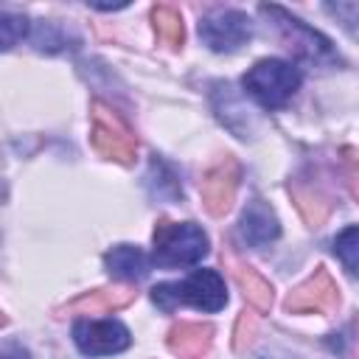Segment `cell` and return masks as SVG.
<instances>
[{
	"mask_svg": "<svg viewBox=\"0 0 359 359\" xmlns=\"http://www.w3.org/2000/svg\"><path fill=\"white\" fill-rule=\"evenodd\" d=\"M151 300L163 309L171 311L177 306H194L202 311H219L227 303V289L224 280L216 269H196L180 283H160L151 289Z\"/></svg>",
	"mask_w": 359,
	"mask_h": 359,
	"instance_id": "obj_1",
	"label": "cell"
},
{
	"mask_svg": "<svg viewBox=\"0 0 359 359\" xmlns=\"http://www.w3.org/2000/svg\"><path fill=\"white\" fill-rule=\"evenodd\" d=\"M208 255V236L194 222H157L154 227V264L157 266H194Z\"/></svg>",
	"mask_w": 359,
	"mask_h": 359,
	"instance_id": "obj_2",
	"label": "cell"
},
{
	"mask_svg": "<svg viewBox=\"0 0 359 359\" xmlns=\"http://www.w3.org/2000/svg\"><path fill=\"white\" fill-rule=\"evenodd\" d=\"M244 90L266 109H280L300 87V70L283 59H261L255 62L244 79Z\"/></svg>",
	"mask_w": 359,
	"mask_h": 359,
	"instance_id": "obj_3",
	"label": "cell"
},
{
	"mask_svg": "<svg viewBox=\"0 0 359 359\" xmlns=\"http://www.w3.org/2000/svg\"><path fill=\"white\" fill-rule=\"evenodd\" d=\"M261 14H266V17L275 22L280 39L286 42L289 50H294V56L309 59V62L334 59V48H331V42H328L323 34H317L314 28L303 25L297 17L286 14L280 6H261Z\"/></svg>",
	"mask_w": 359,
	"mask_h": 359,
	"instance_id": "obj_4",
	"label": "cell"
},
{
	"mask_svg": "<svg viewBox=\"0 0 359 359\" xmlns=\"http://www.w3.org/2000/svg\"><path fill=\"white\" fill-rule=\"evenodd\" d=\"M93 146L104 154V157H112L118 163H132L135 160V135L132 129L123 123L121 115H115L109 107H104L101 101L93 104Z\"/></svg>",
	"mask_w": 359,
	"mask_h": 359,
	"instance_id": "obj_5",
	"label": "cell"
},
{
	"mask_svg": "<svg viewBox=\"0 0 359 359\" xmlns=\"http://www.w3.org/2000/svg\"><path fill=\"white\" fill-rule=\"evenodd\" d=\"M73 342L87 356H109L129 348L132 337L129 328L118 320H95V317H79L73 323Z\"/></svg>",
	"mask_w": 359,
	"mask_h": 359,
	"instance_id": "obj_6",
	"label": "cell"
},
{
	"mask_svg": "<svg viewBox=\"0 0 359 359\" xmlns=\"http://www.w3.org/2000/svg\"><path fill=\"white\" fill-rule=\"evenodd\" d=\"M252 34V25H250V17L244 11H236V8H224V11H216L210 17H205L199 22V36L202 42L210 48V50H219V53H230V50H238Z\"/></svg>",
	"mask_w": 359,
	"mask_h": 359,
	"instance_id": "obj_7",
	"label": "cell"
},
{
	"mask_svg": "<svg viewBox=\"0 0 359 359\" xmlns=\"http://www.w3.org/2000/svg\"><path fill=\"white\" fill-rule=\"evenodd\" d=\"M236 185H238V165L233 160H224L219 165H213L208 171V177L202 180V199H205V208L213 213V216H222L233 196H236Z\"/></svg>",
	"mask_w": 359,
	"mask_h": 359,
	"instance_id": "obj_8",
	"label": "cell"
},
{
	"mask_svg": "<svg viewBox=\"0 0 359 359\" xmlns=\"http://www.w3.org/2000/svg\"><path fill=\"white\" fill-rule=\"evenodd\" d=\"M238 236L250 247H266V244H272L280 236V224H278L275 210L264 199H252L247 205V210L241 213Z\"/></svg>",
	"mask_w": 359,
	"mask_h": 359,
	"instance_id": "obj_9",
	"label": "cell"
},
{
	"mask_svg": "<svg viewBox=\"0 0 359 359\" xmlns=\"http://www.w3.org/2000/svg\"><path fill=\"white\" fill-rule=\"evenodd\" d=\"M334 303H337V286L328 278V272L320 269L314 272V278H309L289 294L286 309L289 311H328Z\"/></svg>",
	"mask_w": 359,
	"mask_h": 359,
	"instance_id": "obj_10",
	"label": "cell"
},
{
	"mask_svg": "<svg viewBox=\"0 0 359 359\" xmlns=\"http://www.w3.org/2000/svg\"><path fill=\"white\" fill-rule=\"evenodd\" d=\"M104 266L118 280H140V278L149 275V258L143 255L140 247H132V244L112 247L104 255Z\"/></svg>",
	"mask_w": 359,
	"mask_h": 359,
	"instance_id": "obj_11",
	"label": "cell"
},
{
	"mask_svg": "<svg viewBox=\"0 0 359 359\" xmlns=\"http://www.w3.org/2000/svg\"><path fill=\"white\" fill-rule=\"evenodd\" d=\"M213 328L202 323H180L168 334V348L182 359H199L210 345Z\"/></svg>",
	"mask_w": 359,
	"mask_h": 359,
	"instance_id": "obj_12",
	"label": "cell"
},
{
	"mask_svg": "<svg viewBox=\"0 0 359 359\" xmlns=\"http://www.w3.org/2000/svg\"><path fill=\"white\" fill-rule=\"evenodd\" d=\"M132 289L129 286H112V289H98V292H90L79 300L70 303V311H79V314H104V311H115V309H123L129 300H132Z\"/></svg>",
	"mask_w": 359,
	"mask_h": 359,
	"instance_id": "obj_13",
	"label": "cell"
},
{
	"mask_svg": "<svg viewBox=\"0 0 359 359\" xmlns=\"http://www.w3.org/2000/svg\"><path fill=\"white\" fill-rule=\"evenodd\" d=\"M233 278H236V283L244 289V297H247L255 309H261V311L269 309V303H272V289H269V283H266L252 266L236 264V266H233Z\"/></svg>",
	"mask_w": 359,
	"mask_h": 359,
	"instance_id": "obj_14",
	"label": "cell"
},
{
	"mask_svg": "<svg viewBox=\"0 0 359 359\" xmlns=\"http://www.w3.org/2000/svg\"><path fill=\"white\" fill-rule=\"evenodd\" d=\"M151 20H154L157 36H160L165 45H171V48L182 45L185 28H182V17H180V11H177L174 6H157V8L151 11Z\"/></svg>",
	"mask_w": 359,
	"mask_h": 359,
	"instance_id": "obj_15",
	"label": "cell"
},
{
	"mask_svg": "<svg viewBox=\"0 0 359 359\" xmlns=\"http://www.w3.org/2000/svg\"><path fill=\"white\" fill-rule=\"evenodd\" d=\"M25 34H28L25 14L11 11V8H0V50L14 48Z\"/></svg>",
	"mask_w": 359,
	"mask_h": 359,
	"instance_id": "obj_16",
	"label": "cell"
},
{
	"mask_svg": "<svg viewBox=\"0 0 359 359\" xmlns=\"http://www.w3.org/2000/svg\"><path fill=\"white\" fill-rule=\"evenodd\" d=\"M356 247H359V230L351 224V227H345V230L337 236V241H334V252L342 258V264H345V269H348L351 275H356Z\"/></svg>",
	"mask_w": 359,
	"mask_h": 359,
	"instance_id": "obj_17",
	"label": "cell"
},
{
	"mask_svg": "<svg viewBox=\"0 0 359 359\" xmlns=\"http://www.w3.org/2000/svg\"><path fill=\"white\" fill-rule=\"evenodd\" d=\"M0 359H31V353H28V348H22L20 342H3L0 345Z\"/></svg>",
	"mask_w": 359,
	"mask_h": 359,
	"instance_id": "obj_18",
	"label": "cell"
},
{
	"mask_svg": "<svg viewBox=\"0 0 359 359\" xmlns=\"http://www.w3.org/2000/svg\"><path fill=\"white\" fill-rule=\"evenodd\" d=\"M0 323H3V314H0Z\"/></svg>",
	"mask_w": 359,
	"mask_h": 359,
	"instance_id": "obj_19",
	"label": "cell"
}]
</instances>
